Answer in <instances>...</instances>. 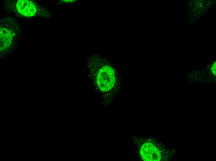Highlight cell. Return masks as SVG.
Here are the masks:
<instances>
[{
  "label": "cell",
  "mask_w": 216,
  "mask_h": 161,
  "mask_svg": "<svg viewBox=\"0 0 216 161\" xmlns=\"http://www.w3.org/2000/svg\"><path fill=\"white\" fill-rule=\"evenodd\" d=\"M16 9L18 13L24 16H34L36 11L35 4L30 0H19L16 4Z\"/></svg>",
  "instance_id": "cell-3"
},
{
  "label": "cell",
  "mask_w": 216,
  "mask_h": 161,
  "mask_svg": "<svg viewBox=\"0 0 216 161\" xmlns=\"http://www.w3.org/2000/svg\"><path fill=\"white\" fill-rule=\"evenodd\" d=\"M115 81L114 71L110 66H105L99 70L97 76V83L101 90L107 92L110 90Z\"/></svg>",
  "instance_id": "cell-1"
},
{
  "label": "cell",
  "mask_w": 216,
  "mask_h": 161,
  "mask_svg": "<svg viewBox=\"0 0 216 161\" xmlns=\"http://www.w3.org/2000/svg\"><path fill=\"white\" fill-rule=\"evenodd\" d=\"M138 145L139 154L144 161H158L162 158V152L154 142L146 140Z\"/></svg>",
  "instance_id": "cell-2"
},
{
  "label": "cell",
  "mask_w": 216,
  "mask_h": 161,
  "mask_svg": "<svg viewBox=\"0 0 216 161\" xmlns=\"http://www.w3.org/2000/svg\"><path fill=\"white\" fill-rule=\"evenodd\" d=\"M1 48L8 47L12 40L13 33L4 28H1L0 30Z\"/></svg>",
  "instance_id": "cell-4"
}]
</instances>
